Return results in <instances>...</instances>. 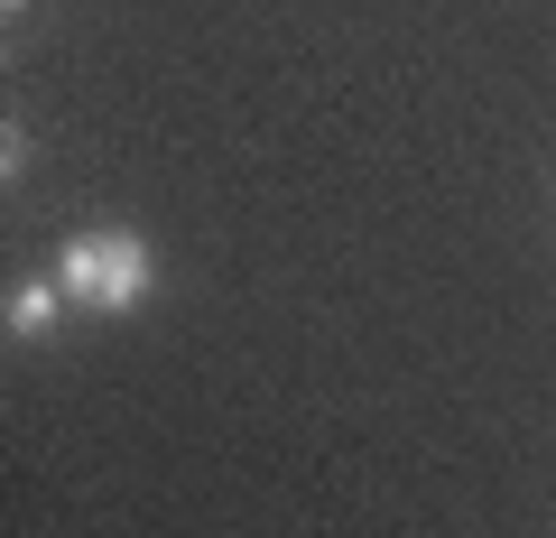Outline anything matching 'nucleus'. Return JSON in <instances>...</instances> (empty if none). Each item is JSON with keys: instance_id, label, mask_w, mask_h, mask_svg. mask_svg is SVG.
<instances>
[{"instance_id": "obj_2", "label": "nucleus", "mask_w": 556, "mask_h": 538, "mask_svg": "<svg viewBox=\"0 0 556 538\" xmlns=\"http://www.w3.org/2000/svg\"><path fill=\"white\" fill-rule=\"evenodd\" d=\"M56 306H65V288H56V279H28V288H10L0 325H10L20 343H47V335H56Z\"/></svg>"}, {"instance_id": "obj_1", "label": "nucleus", "mask_w": 556, "mask_h": 538, "mask_svg": "<svg viewBox=\"0 0 556 538\" xmlns=\"http://www.w3.org/2000/svg\"><path fill=\"white\" fill-rule=\"evenodd\" d=\"M56 288L75 306H93V316H130L159 288V260H149L139 233H75V241H56Z\"/></svg>"}, {"instance_id": "obj_3", "label": "nucleus", "mask_w": 556, "mask_h": 538, "mask_svg": "<svg viewBox=\"0 0 556 538\" xmlns=\"http://www.w3.org/2000/svg\"><path fill=\"white\" fill-rule=\"evenodd\" d=\"M28 159H38V149H28V130L10 121V140H0V167H10V177H28Z\"/></svg>"}, {"instance_id": "obj_4", "label": "nucleus", "mask_w": 556, "mask_h": 538, "mask_svg": "<svg viewBox=\"0 0 556 538\" xmlns=\"http://www.w3.org/2000/svg\"><path fill=\"white\" fill-rule=\"evenodd\" d=\"M0 10H10V20H20V10H28V0H0Z\"/></svg>"}]
</instances>
